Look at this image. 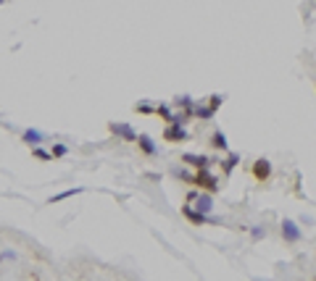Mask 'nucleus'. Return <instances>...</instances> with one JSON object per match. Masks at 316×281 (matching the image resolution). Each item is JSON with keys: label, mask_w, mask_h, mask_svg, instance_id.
<instances>
[{"label": "nucleus", "mask_w": 316, "mask_h": 281, "mask_svg": "<svg viewBox=\"0 0 316 281\" xmlns=\"http://www.w3.org/2000/svg\"><path fill=\"white\" fill-rule=\"evenodd\" d=\"M192 187H198V189H206V192H211V194H216V192L221 189L219 176L213 174L211 168H198V171H195V182H192Z\"/></svg>", "instance_id": "nucleus-1"}, {"label": "nucleus", "mask_w": 316, "mask_h": 281, "mask_svg": "<svg viewBox=\"0 0 316 281\" xmlns=\"http://www.w3.org/2000/svg\"><path fill=\"white\" fill-rule=\"evenodd\" d=\"M182 215L187 218L192 226H206V223H219L216 218H213L211 213H200L198 208H195L192 202H187V205H182Z\"/></svg>", "instance_id": "nucleus-2"}, {"label": "nucleus", "mask_w": 316, "mask_h": 281, "mask_svg": "<svg viewBox=\"0 0 316 281\" xmlns=\"http://www.w3.org/2000/svg\"><path fill=\"white\" fill-rule=\"evenodd\" d=\"M269 176H272V163H269L266 158H258V161L253 163V179L264 184Z\"/></svg>", "instance_id": "nucleus-7"}, {"label": "nucleus", "mask_w": 316, "mask_h": 281, "mask_svg": "<svg viewBox=\"0 0 316 281\" xmlns=\"http://www.w3.org/2000/svg\"><path fill=\"white\" fill-rule=\"evenodd\" d=\"M213 150H221V153H229V139L224 132H213L211 134V142H208Z\"/></svg>", "instance_id": "nucleus-12"}, {"label": "nucleus", "mask_w": 316, "mask_h": 281, "mask_svg": "<svg viewBox=\"0 0 316 281\" xmlns=\"http://www.w3.org/2000/svg\"><path fill=\"white\" fill-rule=\"evenodd\" d=\"M50 153H53V158H63V155H69V147L63 145V142H55Z\"/></svg>", "instance_id": "nucleus-19"}, {"label": "nucleus", "mask_w": 316, "mask_h": 281, "mask_svg": "<svg viewBox=\"0 0 316 281\" xmlns=\"http://www.w3.org/2000/svg\"><path fill=\"white\" fill-rule=\"evenodd\" d=\"M85 192V187H74V189H63V192H58V194H53L50 197V205L53 202H61V200H69V197H74V194H82Z\"/></svg>", "instance_id": "nucleus-16"}, {"label": "nucleus", "mask_w": 316, "mask_h": 281, "mask_svg": "<svg viewBox=\"0 0 316 281\" xmlns=\"http://www.w3.org/2000/svg\"><path fill=\"white\" fill-rule=\"evenodd\" d=\"M32 155L37 158V161H45V163H48V161H53V153H48V150H42L40 145H34V147H32Z\"/></svg>", "instance_id": "nucleus-18"}, {"label": "nucleus", "mask_w": 316, "mask_h": 281, "mask_svg": "<svg viewBox=\"0 0 316 281\" xmlns=\"http://www.w3.org/2000/svg\"><path fill=\"white\" fill-rule=\"evenodd\" d=\"M21 139L29 147H34V145H40V142H45V134L40 132V129H24V134H21Z\"/></svg>", "instance_id": "nucleus-13"}, {"label": "nucleus", "mask_w": 316, "mask_h": 281, "mask_svg": "<svg viewBox=\"0 0 316 281\" xmlns=\"http://www.w3.org/2000/svg\"><path fill=\"white\" fill-rule=\"evenodd\" d=\"M0 3H3V0H0Z\"/></svg>", "instance_id": "nucleus-21"}, {"label": "nucleus", "mask_w": 316, "mask_h": 281, "mask_svg": "<svg viewBox=\"0 0 316 281\" xmlns=\"http://www.w3.org/2000/svg\"><path fill=\"white\" fill-rule=\"evenodd\" d=\"M135 113H143V116L156 113V105H151L148 100H140V102H135Z\"/></svg>", "instance_id": "nucleus-17"}, {"label": "nucleus", "mask_w": 316, "mask_h": 281, "mask_svg": "<svg viewBox=\"0 0 316 281\" xmlns=\"http://www.w3.org/2000/svg\"><path fill=\"white\" fill-rule=\"evenodd\" d=\"M156 116L161 118V121H166V124H169V121L174 118V110H171V105H169V102H158V105H156Z\"/></svg>", "instance_id": "nucleus-15"}, {"label": "nucleus", "mask_w": 316, "mask_h": 281, "mask_svg": "<svg viewBox=\"0 0 316 281\" xmlns=\"http://www.w3.org/2000/svg\"><path fill=\"white\" fill-rule=\"evenodd\" d=\"M301 237H303V231H301L298 223L290 221V218H285L282 221V239L287 242V245H295V242H301Z\"/></svg>", "instance_id": "nucleus-4"}, {"label": "nucleus", "mask_w": 316, "mask_h": 281, "mask_svg": "<svg viewBox=\"0 0 316 281\" xmlns=\"http://www.w3.org/2000/svg\"><path fill=\"white\" fill-rule=\"evenodd\" d=\"M137 147H140L145 155H151V158L158 155V145L153 142V137H151V134H137Z\"/></svg>", "instance_id": "nucleus-10"}, {"label": "nucleus", "mask_w": 316, "mask_h": 281, "mask_svg": "<svg viewBox=\"0 0 316 281\" xmlns=\"http://www.w3.org/2000/svg\"><path fill=\"white\" fill-rule=\"evenodd\" d=\"M163 139H166V142H187V139H190V132H187L182 124H166Z\"/></svg>", "instance_id": "nucleus-3"}, {"label": "nucleus", "mask_w": 316, "mask_h": 281, "mask_svg": "<svg viewBox=\"0 0 316 281\" xmlns=\"http://www.w3.org/2000/svg\"><path fill=\"white\" fill-rule=\"evenodd\" d=\"M237 166H240V155H237V153H229V155L224 158V161H221V174L229 176Z\"/></svg>", "instance_id": "nucleus-14"}, {"label": "nucleus", "mask_w": 316, "mask_h": 281, "mask_svg": "<svg viewBox=\"0 0 316 281\" xmlns=\"http://www.w3.org/2000/svg\"><path fill=\"white\" fill-rule=\"evenodd\" d=\"M108 129H111V134H116L119 139H124V142H137V132L129 124H116V121H111Z\"/></svg>", "instance_id": "nucleus-5"}, {"label": "nucleus", "mask_w": 316, "mask_h": 281, "mask_svg": "<svg viewBox=\"0 0 316 281\" xmlns=\"http://www.w3.org/2000/svg\"><path fill=\"white\" fill-rule=\"evenodd\" d=\"M182 161L187 163L190 168H195V171H198V168H211V158L208 155H203V153H184L182 155Z\"/></svg>", "instance_id": "nucleus-6"}, {"label": "nucleus", "mask_w": 316, "mask_h": 281, "mask_svg": "<svg viewBox=\"0 0 316 281\" xmlns=\"http://www.w3.org/2000/svg\"><path fill=\"white\" fill-rule=\"evenodd\" d=\"M213 116H216V108H213L211 102H195L192 118H198V121H211Z\"/></svg>", "instance_id": "nucleus-9"}, {"label": "nucleus", "mask_w": 316, "mask_h": 281, "mask_svg": "<svg viewBox=\"0 0 316 281\" xmlns=\"http://www.w3.org/2000/svg\"><path fill=\"white\" fill-rule=\"evenodd\" d=\"M192 205L200 213H211L213 210V194L206 192V189H200V194H195V197H192Z\"/></svg>", "instance_id": "nucleus-8"}, {"label": "nucleus", "mask_w": 316, "mask_h": 281, "mask_svg": "<svg viewBox=\"0 0 316 281\" xmlns=\"http://www.w3.org/2000/svg\"><path fill=\"white\" fill-rule=\"evenodd\" d=\"M250 237H253V242H261L266 237V229L264 226H250Z\"/></svg>", "instance_id": "nucleus-20"}, {"label": "nucleus", "mask_w": 316, "mask_h": 281, "mask_svg": "<svg viewBox=\"0 0 316 281\" xmlns=\"http://www.w3.org/2000/svg\"><path fill=\"white\" fill-rule=\"evenodd\" d=\"M174 108L176 110H184L187 116H192L195 113V100L190 95H179V97H174Z\"/></svg>", "instance_id": "nucleus-11"}]
</instances>
